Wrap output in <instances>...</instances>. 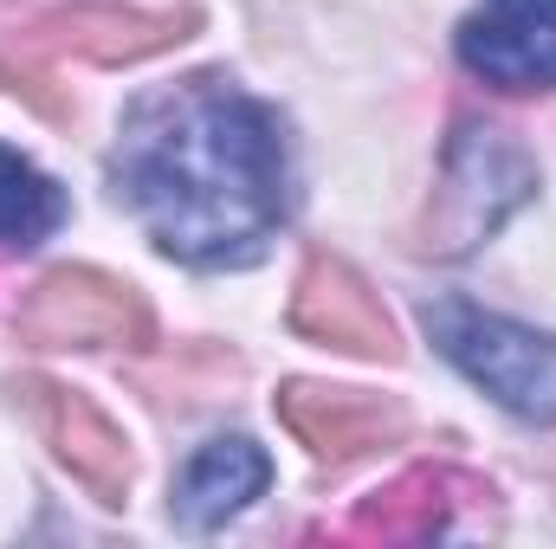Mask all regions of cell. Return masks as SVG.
Instances as JSON below:
<instances>
[{
	"instance_id": "1",
	"label": "cell",
	"mask_w": 556,
	"mask_h": 549,
	"mask_svg": "<svg viewBox=\"0 0 556 549\" xmlns=\"http://www.w3.org/2000/svg\"><path fill=\"white\" fill-rule=\"evenodd\" d=\"M111 175L149 240L181 266H247L285 220L278 117L220 72L142 98Z\"/></svg>"
},
{
	"instance_id": "2",
	"label": "cell",
	"mask_w": 556,
	"mask_h": 549,
	"mask_svg": "<svg viewBox=\"0 0 556 549\" xmlns=\"http://www.w3.org/2000/svg\"><path fill=\"white\" fill-rule=\"evenodd\" d=\"M531 194H538V162L525 155V142H511L492 124H459L440 162L433 207L420 220V253L433 259L479 253Z\"/></svg>"
},
{
	"instance_id": "3",
	"label": "cell",
	"mask_w": 556,
	"mask_h": 549,
	"mask_svg": "<svg viewBox=\"0 0 556 549\" xmlns=\"http://www.w3.org/2000/svg\"><path fill=\"white\" fill-rule=\"evenodd\" d=\"M427 330L440 343V356L479 382L498 408H511L518 420H556V336L531 330L518 317L440 297L427 304Z\"/></svg>"
},
{
	"instance_id": "4",
	"label": "cell",
	"mask_w": 556,
	"mask_h": 549,
	"mask_svg": "<svg viewBox=\"0 0 556 549\" xmlns=\"http://www.w3.org/2000/svg\"><path fill=\"white\" fill-rule=\"evenodd\" d=\"M13 330L33 349H117V343L137 349V343H149V304L124 278L65 266V272H46L20 297Z\"/></svg>"
},
{
	"instance_id": "5",
	"label": "cell",
	"mask_w": 556,
	"mask_h": 549,
	"mask_svg": "<svg viewBox=\"0 0 556 549\" xmlns=\"http://www.w3.org/2000/svg\"><path fill=\"white\" fill-rule=\"evenodd\" d=\"M194 13H149V7H65L46 13L39 26L20 33V46L7 52V65L20 72V85L33 91V78H46L59 59H98V65H124L149 59L175 39H188Z\"/></svg>"
},
{
	"instance_id": "6",
	"label": "cell",
	"mask_w": 556,
	"mask_h": 549,
	"mask_svg": "<svg viewBox=\"0 0 556 549\" xmlns=\"http://www.w3.org/2000/svg\"><path fill=\"white\" fill-rule=\"evenodd\" d=\"M291 330L324 343V349H343V356H363V362H395L402 356V336H395V317L382 310V297L369 291V278L330 253H311L298 291H291Z\"/></svg>"
},
{
	"instance_id": "7",
	"label": "cell",
	"mask_w": 556,
	"mask_h": 549,
	"mask_svg": "<svg viewBox=\"0 0 556 549\" xmlns=\"http://www.w3.org/2000/svg\"><path fill=\"white\" fill-rule=\"evenodd\" d=\"M459 65L498 91H551L556 0H479L459 20Z\"/></svg>"
},
{
	"instance_id": "8",
	"label": "cell",
	"mask_w": 556,
	"mask_h": 549,
	"mask_svg": "<svg viewBox=\"0 0 556 549\" xmlns=\"http://www.w3.org/2000/svg\"><path fill=\"white\" fill-rule=\"evenodd\" d=\"M26 408H33V426L46 433V446L59 452V465H72V478L98 505H124V491H130V439L111 426V413L91 395L65 388V382H26Z\"/></svg>"
},
{
	"instance_id": "9",
	"label": "cell",
	"mask_w": 556,
	"mask_h": 549,
	"mask_svg": "<svg viewBox=\"0 0 556 549\" xmlns=\"http://www.w3.org/2000/svg\"><path fill=\"white\" fill-rule=\"evenodd\" d=\"M278 420L311 446V459L324 465H350L389 439L408 433V413L389 395H363V388H330V382H285L278 388Z\"/></svg>"
},
{
	"instance_id": "10",
	"label": "cell",
	"mask_w": 556,
	"mask_h": 549,
	"mask_svg": "<svg viewBox=\"0 0 556 549\" xmlns=\"http://www.w3.org/2000/svg\"><path fill=\"white\" fill-rule=\"evenodd\" d=\"M479 491H485V485H472V478L453 472V465H415V472H402L395 485H382V491L343 524V537H356V544H420V537H440V531H453L459 505L479 498Z\"/></svg>"
},
{
	"instance_id": "11",
	"label": "cell",
	"mask_w": 556,
	"mask_h": 549,
	"mask_svg": "<svg viewBox=\"0 0 556 549\" xmlns=\"http://www.w3.org/2000/svg\"><path fill=\"white\" fill-rule=\"evenodd\" d=\"M266 478H273V459L247 439V433H220V439H207L188 465H181V478H175V518L188 524V531H220L227 518H240L260 491H266Z\"/></svg>"
},
{
	"instance_id": "12",
	"label": "cell",
	"mask_w": 556,
	"mask_h": 549,
	"mask_svg": "<svg viewBox=\"0 0 556 549\" xmlns=\"http://www.w3.org/2000/svg\"><path fill=\"white\" fill-rule=\"evenodd\" d=\"M65 227V188L0 142V253H33Z\"/></svg>"
}]
</instances>
